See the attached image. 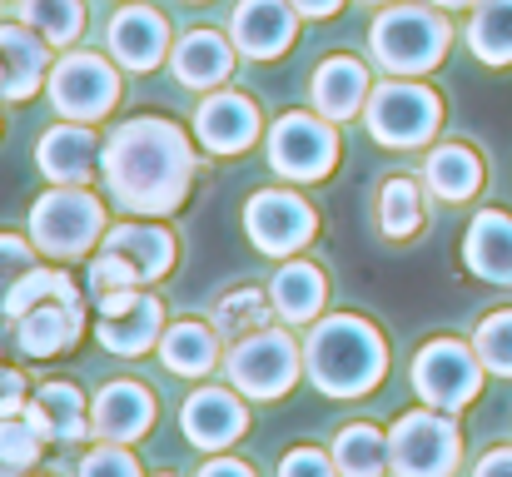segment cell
Listing matches in <instances>:
<instances>
[{
	"mask_svg": "<svg viewBox=\"0 0 512 477\" xmlns=\"http://www.w3.org/2000/svg\"><path fill=\"white\" fill-rule=\"evenodd\" d=\"M100 174H105V189L110 199L135 214V219H165L174 214L189 189H194V174H199V159L189 135L160 120V115H135L125 125L110 130L105 150H100Z\"/></svg>",
	"mask_w": 512,
	"mask_h": 477,
	"instance_id": "cell-1",
	"label": "cell"
},
{
	"mask_svg": "<svg viewBox=\"0 0 512 477\" xmlns=\"http://www.w3.org/2000/svg\"><path fill=\"white\" fill-rule=\"evenodd\" d=\"M304 373L329 398H368L388 373V343L368 318L319 314L304 338Z\"/></svg>",
	"mask_w": 512,
	"mask_h": 477,
	"instance_id": "cell-2",
	"label": "cell"
},
{
	"mask_svg": "<svg viewBox=\"0 0 512 477\" xmlns=\"http://www.w3.org/2000/svg\"><path fill=\"white\" fill-rule=\"evenodd\" d=\"M453 45V20L438 5H413V0H393L373 15L368 30V50L388 75H428L443 65Z\"/></svg>",
	"mask_w": 512,
	"mask_h": 477,
	"instance_id": "cell-3",
	"label": "cell"
},
{
	"mask_svg": "<svg viewBox=\"0 0 512 477\" xmlns=\"http://www.w3.org/2000/svg\"><path fill=\"white\" fill-rule=\"evenodd\" d=\"M110 219L105 204L85 189V184H50L35 204H30V244L45 259H90V249L105 239Z\"/></svg>",
	"mask_w": 512,
	"mask_h": 477,
	"instance_id": "cell-4",
	"label": "cell"
},
{
	"mask_svg": "<svg viewBox=\"0 0 512 477\" xmlns=\"http://www.w3.org/2000/svg\"><path fill=\"white\" fill-rule=\"evenodd\" d=\"M224 373H229V388H239L249 403H274L284 398L299 373H304V343L289 333V328H254V333H239V343L224 353Z\"/></svg>",
	"mask_w": 512,
	"mask_h": 477,
	"instance_id": "cell-5",
	"label": "cell"
},
{
	"mask_svg": "<svg viewBox=\"0 0 512 477\" xmlns=\"http://www.w3.org/2000/svg\"><path fill=\"white\" fill-rule=\"evenodd\" d=\"M463 468V428L443 408H408L388 428V473L393 477H453Z\"/></svg>",
	"mask_w": 512,
	"mask_h": 477,
	"instance_id": "cell-6",
	"label": "cell"
},
{
	"mask_svg": "<svg viewBox=\"0 0 512 477\" xmlns=\"http://www.w3.org/2000/svg\"><path fill=\"white\" fill-rule=\"evenodd\" d=\"M363 125L383 150H418L438 135L443 100H438V90L418 85L413 75H393V80L373 85V95L363 105Z\"/></svg>",
	"mask_w": 512,
	"mask_h": 477,
	"instance_id": "cell-7",
	"label": "cell"
},
{
	"mask_svg": "<svg viewBox=\"0 0 512 477\" xmlns=\"http://www.w3.org/2000/svg\"><path fill=\"white\" fill-rule=\"evenodd\" d=\"M483 378H488V368H483L478 348L463 338H428L413 353V393L428 408H443V413L468 408L483 393Z\"/></svg>",
	"mask_w": 512,
	"mask_h": 477,
	"instance_id": "cell-8",
	"label": "cell"
},
{
	"mask_svg": "<svg viewBox=\"0 0 512 477\" xmlns=\"http://www.w3.org/2000/svg\"><path fill=\"white\" fill-rule=\"evenodd\" d=\"M269 164L289 184H319L339 164V130L319 110H289L269 125Z\"/></svg>",
	"mask_w": 512,
	"mask_h": 477,
	"instance_id": "cell-9",
	"label": "cell"
},
{
	"mask_svg": "<svg viewBox=\"0 0 512 477\" xmlns=\"http://www.w3.org/2000/svg\"><path fill=\"white\" fill-rule=\"evenodd\" d=\"M50 105L60 120H80V125H95L105 120L115 105H120V70L95 55V50H65L55 65H50Z\"/></svg>",
	"mask_w": 512,
	"mask_h": 477,
	"instance_id": "cell-10",
	"label": "cell"
},
{
	"mask_svg": "<svg viewBox=\"0 0 512 477\" xmlns=\"http://www.w3.org/2000/svg\"><path fill=\"white\" fill-rule=\"evenodd\" d=\"M244 229L249 244L269 259H294L304 244H314L319 234V214L309 199H299L294 189H259L244 204Z\"/></svg>",
	"mask_w": 512,
	"mask_h": 477,
	"instance_id": "cell-11",
	"label": "cell"
},
{
	"mask_svg": "<svg viewBox=\"0 0 512 477\" xmlns=\"http://www.w3.org/2000/svg\"><path fill=\"white\" fill-rule=\"evenodd\" d=\"M95 343L115 358H140L150 348H160L165 338V304L155 294H140V289H125V294H105L95 299Z\"/></svg>",
	"mask_w": 512,
	"mask_h": 477,
	"instance_id": "cell-12",
	"label": "cell"
},
{
	"mask_svg": "<svg viewBox=\"0 0 512 477\" xmlns=\"http://www.w3.org/2000/svg\"><path fill=\"white\" fill-rule=\"evenodd\" d=\"M249 428V403L239 388H194L179 408V433L199 453H224Z\"/></svg>",
	"mask_w": 512,
	"mask_h": 477,
	"instance_id": "cell-13",
	"label": "cell"
},
{
	"mask_svg": "<svg viewBox=\"0 0 512 477\" xmlns=\"http://www.w3.org/2000/svg\"><path fill=\"white\" fill-rule=\"evenodd\" d=\"M105 45H110V60L120 70L150 75L170 55V20L155 5H120L105 25Z\"/></svg>",
	"mask_w": 512,
	"mask_h": 477,
	"instance_id": "cell-14",
	"label": "cell"
},
{
	"mask_svg": "<svg viewBox=\"0 0 512 477\" xmlns=\"http://www.w3.org/2000/svg\"><path fill=\"white\" fill-rule=\"evenodd\" d=\"M264 135V115L239 90H209L194 110V140L209 155H244Z\"/></svg>",
	"mask_w": 512,
	"mask_h": 477,
	"instance_id": "cell-15",
	"label": "cell"
},
{
	"mask_svg": "<svg viewBox=\"0 0 512 477\" xmlns=\"http://www.w3.org/2000/svg\"><path fill=\"white\" fill-rule=\"evenodd\" d=\"M155 428V393L135 378H115L90 403V433L95 443H140Z\"/></svg>",
	"mask_w": 512,
	"mask_h": 477,
	"instance_id": "cell-16",
	"label": "cell"
},
{
	"mask_svg": "<svg viewBox=\"0 0 512 477\" xmlns=\"http://www.w3.org/2000/svg\"><path fill=\"white\" fill-rule=\"evenodd\" d=\"M299 35V10L289 0H239L229 15V40L249 60H279Z\"/></svg>",
	"mask_w": 512,
	"mask_h": 477,
	"instance_id": "cell-17",
	"label": "cell"
},
{
	"mask_svg": "<svg viewBox=\"0 0 512 477\" xmlns=\"http://www.w3.org/2000/svg\"><path fill=\"white\" fill-rule=\"evenodd\" d=\"M100 150L105 145H100L95 125L65 120V125H50L35 140V169L50 184H90V174L100 169Z\"/></svg>",
	"mask_w": 512,
	"mask_h": 477,
	"instance_id": "cell-18",
	"label": "cell"
},
{
	"mask_svg": "<svg viewBox=\"0 0 512 477\" xmlns=\"http://www.w3.org/2000/svg\"><path fill=\"white\" fill-rule=\"evenodd\" d=\"M463 269L493 289H512V214L478 209L463 234Z\"/></svg>",
	"mask_w": 512,
	"mask_h": 477,
	"instance_id": "cell-19",
	"label": "cell"
},
{
	"mask_svg": "<svg viewBox=\"0 0 512 477\" xmlns=\"http://www.w3.org/2000/svg\"><path fill=\"white\" fill-rule=\"evenodd\" d=\"M10 323H15V348L25 358H55V353L80 343V333H85V299L80 304L45 299V304L25 309L20 318H10Z\"/></svg>",
	"mask_w": 512,
	"mask_h": 477,
	"instance_id": "cell-20",
	"label": "cell"
},
{
	"mask_svg": "<svg viewBox=\"0 0 512 477\" xmlns=\"http://www.w3.org/2000/svg\"><path fill=\"white\" fill-rule=\"evenodd\" d=\"M0 70H5L0 100H10V105L30 100L45 85V75H50V40L35 35L25 20L0 25Z\"/></svg>",
	"mask_w": 512,
	"mask_h": 477,
	"instance_id": "cell-21",
	"label": "cell"
},
{
	"mask_svg": "<svg viewBox=\"0 0 512 477\" xmlns=\"http://www.w3.org/2000/svg\"><path fill=\"white\" fill-rule=\"evenodd\" d=\"M234 60H239V45L224 40L219 30H189L179 45L170 50V70L184 90H219L229 75H234Z\"/></svg>",
	"mask_w": 512,
	"mask_h": 477,
	"instance_id": "cell-22",
	"label": "cell"
},
{
	"mask_svg": "<svg viewBox=\"0 0 512 477\" xmlns=\"http://www.w3.org/2000/svg\"><path fill=\"white\" fill-rule=\"evenodd\" d=\"M368 95H373V80H368V70H363V60H353V55H329V60H319V70H314V80H309V100H314V110L324 115V120H353L363 105H368Z\"/></svg>",
	"mask_w": 512,
	"mask_h": 477,
	"instance_id": "cell-23",
	"label": "cell"
},
{
	"mask_svg": "<svg viewBox=\"0 0 512 477\" xmlns=\"http://www.w3.org/2000/svg\"><path fill=\"white\" fill-rule=\"evenodd\" d=\"M100 249L125 254V259L140 269V279H145V284L165 279V274L174 269V259H179L174 234L165 229V224H155V219H125V224H110V229H105V239H100Z\"/></svg>",
	"mask_w": 512,
	"mask_h": 477,
	"instance_id": "cell-24",
	"label": "cell"
},
{
	"mask_svg": "<svg viewBox=\"0 0 512 477\" xmlns=\"http://www.w3.org/2000/svg\"><path fill=\"white\" fill-rule=\"evenodd\" d=\"M25 418L45 433V443H85V433H90V403L65 378L40 383L35 398L25 403Z\"/></svg>",
	"mask_w": 512,
	"mask_h": 477,
	"instance_id": "cell-25",
	"label": "cell"
},
{
	"mask_svg": "<svg viewBox=\"0 0 512 477\" xmlns=\"http://www.w3.org/2000/svg\"><path fill=\"white\" fill-rule=\"evenodd\" d=\"M269 299H274V314L284 318V323H314V318L324 314L329 279L309 259H284L279 274L269 279Z\"/></svg>",
	"mask_w": 512,
	"mask_h": 477,
	"instance_id": "cell-26",
	"label": "cell"
},
{
	"mask_svg": "<svg viewBox=\"0 0 512 477\" xmlns=\"http://www.w3.org/2000/svg\"><path fill=\"white\" fill-rule=\"evenodd\" d=\"M483 155L473 145H433L423 159V184L428 194H438L443 204H468L483 189Z\"/></svg>",
	"mask_w": 512,
	"mask_h": 477,
	"instance_id": "cell-27",
	"label": "cell"
},
{
	"mask_svg": "<svg viewBox=\"0 0 512 477\" xmlns=\"http://www.w3.org/2000/svg\"><path fill=\"white\" fill-rule=\"evenodd\" d=\"M160 363L179 378H209L219 368V333L199 318H179L160 338Z\"/></svg>",
	"mask_w": 512,
	"mask_h": 477,
	"instance_id": "cell-28",
	"label": "cell"
},
{
	"mask_svg": "<svg viewBox=\"0 0 512 477\" xmlns=\"http://www.w3.org/2000/svg\"><path fill=\"white\" fill-rule=\"evenodd\" d=\"M463 35H468V50L483 65L508 70L512 65V0H478Z\"/></svg>",
	"mask_w": 512,
	"mask_h": 477,
	"instance_id": "cell-29",
	"label": "cell"
},
{
	"mask_svg": "<svg viewBox=\"0 0 512 477\" xmlns=\"http://www.w3.org/2000/svg\"><path fill=\"white\" fill-rule=\"evenodd\" d=\"M334 468L339 477H383L388 473V433L373 423H348L334 438Z\"/></svg>",
	"mask_w": 512,
	"mask_h": 477,
	"instance_id": "cell-30",
	"label": "cell"
},
{
	"mask_svg": "<svg viewBox=\"0 0 512 477\" xmlns=\"http://www.w3.org/2000/svg\"><path fill=\"white\" fill-rule=\"evenodd\" d=\"M378 229H383V239H398V244L423 229V189L408 174H393L378 189Z\"/></svg>",
	"mask_w": 512,
	"mask_h": 477,
	"instance_id": "cell-31",
	"label": "cell"
},
{
	"mask_svg": "<svg viewBox=\"0 0 512 477\" xmlns=\"http://www.w3.org/2000/svg\"><path fill=\"white\" fill-rule=\"evenodd\" d=\"M15 20H25L50 45H75L85 30V5L80 0H15Z\"/></svg>",
	"mask_w": 512,
	"mask_h": 477,
	"instance_id": "cell-32",
	"label": "cell"
},
{
	"mask_svg": "<svg viewBox=\"0 0 512 477\" xmlns=\"http://www.w3.org/2000/svg\"><path fill=\"white\" fill-rule=\"evenodd\" d=\"M45 299H70V304H80V299H85V284H75L65 269H30V274L10 289L5 318H20L25 309H35V304H45Z\"/></svg>",
	"mask_w": 512,
	"mask_h": 477,
	"instance_id": "cell-33",
	"label": "cell"
},
{
	"mask_svg": "<svg viewBox=\"0 0 512 477\" xmlns=\"http://www.w3.org/2000/svg\"><path fill=\"white\" fill-rule=\"evenodd\" d=\"M45 453V433L20 413V418H0V477L30 473Z\"/></svg>",
	"mask_w": 512,
	"mask_h": 477,
	"instance_id": "cell-34",
	"label": "cell"
},
{
	"mask_svg": "<svg viewBox=\"0 0 512 477\" xmlns=\"http://www.w3.org/2000/svg\"><path fill=\"white\" fill-rule=\"evenodd\" d=\"M264 323H274V299L259 289H234L214 309V328H224V333H254Z\"/></svg>",
	"mask_w": 512,
	"mask_h": 477,
	"instance_id": "cell-35",
	"label": "cell"
},
{
	"mask_svg": "<svg viewBox=\"0 0 512 477\" xmlns=\"http://www.w3.org/2000/svg\"><path fill=\"white\" fill-rule=\"evenodd\" d=\"M473 348L493 378H512V309H493L473 328Z\"/></svg>",
	"mask_w": 512,
	"mask_h": 477,
	"instance_id": "cell-36",
	"label": "cell"
},
{
	"mask_svg": "<svg viewBox=\"0 0 512 477\" xmlns=\"http://www.w3.org/2000/svg\"><path fill=\"white\" fill-rule=\"evenodd\" d=\"M140 284H145V279H140V269H135L125 254H115V249H95V254H90V274H85L90 299L125 294V289H140Z\"/></svg>",
	"mask_w": 512,
	"mask_h": 477,
	"instance_id": "cell-37",
	"label": "cell"
},
{
	"mask_svg": "<svg viewBox=\"0 0 512 477\" xmlns=\"http://www.w3.org/2000/svg\"><path fill=\"white\" fill-rule=\"evenodd\" d=\"M75 477H145V473H140V458L125 443H95L75 463Z\"/></svg>",
	"mask_w": 512,
	"mask_h": 477,
	"instance_id": "cell-38",
	"label": "cell"
},
{
	"mask_svg": "<svg viewBox=\"0 0 512 477\" xmlns=\"http://www.w3.org/2000/svg\"><path fill=\"white\" fill-rule=\"evenodd\" d=\"M35 244H25L20 234H0V314H5V299H10V289L30 274V269H40L35 264Z\"/></svg>",
	"mask_w": 512,
	"mask_h": 477,
	"instance_id": "cell-39",
	"label": "cell"
},
{
	"mask_svg": "<svg viewBox=\"0 0 512 477\" xmlns=\"http://www.w3.org/2000/svg\"><path fill=\"white\" fill-rule=\"evenodd\" d=\"M279 477H339V468H334V453L324 448H294L279 458Z\"/></svg>",
	"mask_w": 512,
	"mask_h": 477,
	"instance_id": "cell-40",
	"label": "cell"
},
{
	"mask_svg": "<svg viewBox=\"0 0 512 477\" xmlns=\"http://www.w3.org/2000/svg\"><path fill=\"white\" fill-rule=\"evenodd\" d=\"M30 403V383L20 368H0V418H20Z\"/></svg>",
	"mask_w": 512,
	"mask_h": 477,
	"instance_id": "cell-41",
	"label": "cell"
},
{
	"mask_svg": "<svg viewBox=\"0 0 512 477\" xmlns=\"http://www.w3.org/2000/svg\"><path fill=\"white\" fill-rule=\"evenodd\" d=\"M468 477H512V448H493V453H483L478 463H473V473Z\"/></svg>",
	"mask_w": 512,
	"mask_h": 477,
	"instance_id": "cell-42",
	"label": "cell"
},
{
	"mask_svg": "<svg viewBox=\"0 0 512 477\" xmlns=\"http://www.w3.org/2000/svg\"><path fill=\"white\" fill-rule=\"evenodd\" d=\"M194 477H259V473H254L249 463H239V458H224V453H214V458H209V463H204V468H199Z\"/></svg>",
	"mask_w": 512,
	"mask_h": 477,
	"instance_id": "cell-43",
	"label": "cell"
},
{
	"mask_svg": "<svg viewBox=\"0 0 512 477\" xmlns=\"http://www.w3.org/2000/svg\"><path fill=\"white\" fill-rule=\"evenodd\" d=\"M299 15H309V20H324V15H339L343 0H289Z\"/></svg>",
	"mask_w": 512,
	"mask_h": 477,
	"instance_id": "cell-44",
	"label": "cell"
},
{
	"mask_svg": "<svg viewBox=\"0 0 512 477\" xmlns=\"http://www.w3.org/2000/svg\"><path fill=\"white\" fill-rule=\"evenodd\" d=\"M428 5H438V10H458V5H478V0H428Z\"/></svg>",
	"mask_w": 512,
	"mask_h": 477,
	"instance_id": "cell-45",
	"label": "cell"
},
{
	"mask_svg": "<svg viewBox=\"0 0 512 477\" xmlns=\"http://www.w3.org/2000/svg\"><path fill=\"white\" fill-rule=\"evenodd\" d=\"M363 5H393V0H363Z\"/></svg>",
	"mask_w": 512,
	"mask_h": 477,
	"instance_id": "cell-46",
	"label": "cell"
},
{
	"mask_svg": "<svg viewBox=\"0 0 512 477\" xmlns=\"http://www.w3.org/2000/svg\"><path fill=\"white\" fill-rule=\"evenodd\" d=\"M0 85H5V70H0Z\"/></svg>",
	"mask_w": 512,
	"mask_h": 477,
	"instance_id": "cell-47",
	"label": "cell"
},
{
	"mask_svg": "<svg viewBox=\"0 0 512 477\" xmlns=\"http://www.w3.org/2000/svg\"><path fill=\"white\" fill-rule=\"evenodd\" d=\"M160 477H174V473H160Z\"/></svg>",
	"mask_w": 512,
	"mask_h": 477,
	"instance_id": "cell-48",
	"label": "cell"
},
{
	"mask_svg": "<svg viewBox=\"0 0 512 477\" xmlns=\"http://www.w3.org/2000/svg\"><path fill=\"white\" fill-rule=\"evenodd\" d=\"M5 5H10V0H5Z\"/></svg>",
	"mask_w": 512,
	"mask_h": 477,
	"instance_id": "cell-49",
	"label": "cell"
}]
</instances>
